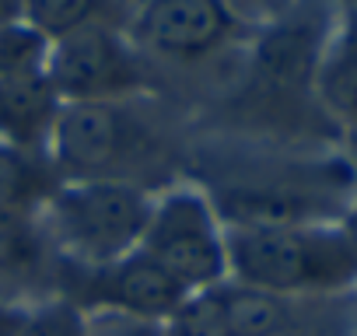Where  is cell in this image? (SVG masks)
Returning <instances> with one entry per match:
<instances>
[{"mask_svg": "<svg viewBox=\"0 0 357 336\" xmlns=\"http://www.w3.org/2000/svg\"><path fill=\"white\" fill-rule=\"evenodd\" d=\"M140 252H147L190 294L228 280L225 224L218 221L211 200L197 190H172L154 200Z\"/></svg>", "mask_w": 357, "mask_h": 336, "instance_id": "277c9868", "label": "cell"}, {"mask_svg": "<svg viewBox=\"0 0 357 336\" xmlns=\"http://www.w3.org/2000/svg\"><path fill=\"white\" fill-rule=\"evenodd\" d=\"M154 200L130 183H60L39 207L56 259L70 266H109L140 249Z\"/></svg>", "mask_w": 357, "mask_h": 336, "instance_id": "3957f363", "label": "cell"}, {"mask_svg": "<svg viewBox=\"0 0 357 336\" xmlns=\"http://www.w3.org/2000/svg\"><path fill=\"white\" fill-rule=\"evenodd\" d=\"M221 294V329L225 336H294L298 308L291 298L256 291L235 280L218 287Z\"/></svg>", "mask_w": 357, "mask_h": 336, "instance_id": "30bf717a", "label": "cell"}, {"mask_svg": "<svg viewBox=\"0 0 357 336\" xmlns=\"http://www.w3.org/2000/svg\"><path fill=\"white\" fill-rule=\"evenodd\" d=\"M63 98L46 74L0 77V144L46 154Z\"/></svg>", "mask_w": 357, "mask_h": 336, "instance_id": "ba28073f", "label": "cell"}, {"mask_svg": "<svg viewBox=\"0 0 357 336\" xmlns=\"http://www.w3.org/2000/svg\"><path fill=\"white\" fill-rule=\"evenodd\" d=\"M340 231H343V238H347V245H350V252L357 256V207L350 211V217H347V224H343Z\"/></svg>", "mask_w": 357, "mask_h": 336, "instance_id": "7402d4cb", "label": "cell"}, {"mask_svg": "<svg viewBox=\"0 0 357 336\" xmlns=\"http://www.w3.org/2000/svg\"><path fill=\"white\" fill-rule=\"evenodd\" d=\"M22 18V0H0V25H11Z\"/></svg>", "mask_w": 357, "mask_h": 336, "instance_id": "44dd1931", "label": "cell"}, {"mask_svg": "<svg viewBox=\"0 0 357 336\" xmlns=\"http://www.w3.org/2000/svg\"><path fill=\"white\" fill-rule=\"evenodd\" d=\"M53 43L32 29L25 18L0 25V77H32L46 74Z\"/></svg>", "mask_w": 357, "mask_h": 336, "instance_id": "9a60e30c", "label": "cell"}, {"mask_svg": "<svg viewBox=\"0 0 357 336\" xmlns=\"http://www.w3.org/2000/svg\"><path fill=\"white\" fill-rule=\"evenodd\" d=\"M63 266L77 273L81 280H63L67 294L60 298L74 301L77 308H91V312H119V315H133L147 322H165L190 294L172 273H165L140 249L109 266H95V270L70 266V263Z\"/></svg>", "mask_w": 357, "mask_h": 336, "instance_id": "8992f818", "label": "cell"}, {"mask_svg": "<svg viewBox=\"0 0 357 336\" xmlns=\"http://www.w3.org/2000/svg\"><path fill=\"white\" fill-rule=\"evenodd\" d=\"M46 77L63 105L126 102L144 88V60L123 29H84L53 43Z\"/></svg>", "mask_w": 357, "mask_h": 336, "instance_id": "5b68a950", "label": "cell"}, {"mask_svg": "<svg viewBox=\"0 0 357 336\" xmlns=\"http://www.w3.org/2000/svg\"><path fill=\"white\" fill-rule=\"evenodd\" d=\"M25 312H29L25 305H15L8 298H0V336H15L25 322Z\"/></svg>", "mask_w": 357, "mask_h": 336, "instance_id": "ffe728a7", "label": "cell"}, {"mask_svg": "<svg viewBox=\"0 0 357 336\" xmlns=\"http://www.w3.org/2000/svg\"><path fill=\"white\" fill-rule=\"evenodd\" d=\"M228 11L235 18H252V22H266V18H284L298 0H225Z\"/></svg>", "mask_w": 357, "mask_h": 336, "instance_id": "d6986e66", "label": "cell"}, {"mask_svg": "<svg viewBox=\"0 0 357 336\" xmlns=\"http://www.w3.org/2000/svg\"><path fill=\"white\" fill-rule=\"evenodd\" d=\"M50 263H56V252L46 242L39 214L0 211V298L11 301V287L29 291L36 280H43Z\"/></svg>", "mask_w": 357, "mask_h": 336, "instance_id": "9c48e42d", "label": "cell"}, {"mask_svg": "<svg viewBox=\"0 0 357 336\" xmlns=\"http://www.w3.org/2000/svg\"><path fill=\"white\" fill-rule=\"evenodd\" d=\"M15 336H88V312L67 298H50L25 312Z\"/></svg>", "mask_w": 357, "mask_h": 336, "instance_id": "e0dca14e", "label": "cell"}, {"mask_svg": "<svg viewBox=\"0 0 357 336\" xmlns=\"http://www.w3.org/2000/svg\"><path fill=\"white\" fill-rule=\"evenodd\" d=\"M130 25L140 49L178 63H197L231 43L238 18L225 0H144Z\"/></svg>", "mask_w": 357, "mask_h": 336, "instance_id": "52a82bcc", "label": "cell"}, {"mask_svg": "<svg viewBox=\"0 0 357 336\" xmlns=\"http://www.w3.org/2000/svg\"><path fill=\"white\" fill-rule=\"evenodd\" d=\"M60 183H130L165 158L161 133L130 102H70L46 147Z\"/></svg>", "mask_w": 357, "mask_h": 336, "instance_id": "7a4b0ae2", "label": "cell"}, {"mask_svg": "<svg viewBox=\"0 0 357 336\" xmlns=\"http://www.w3.org/2000/svg\"><path fill=\"white\" fill-rule=\"evenodd\" d=\"M319 95L350 126H357V22L326 49L319 63Z\"/></svg>", "mask_w": 357, "mask_h": 336, "instance_id": "5bb4252c", "label": "cell"}, {"mask_svg": "<svg viewBox=\"0 0 357 336\" xmlns=\"http://www.w3.org/2000/svg\"><path fill=\"white\" fill-rule=\"evenodd\" d=\"M221 287V284H218ZM218 287H207V291H193L183 298L161 326H165V336H225L221 329V294Z\"/></svg>", "mask_w": 357, "mask_h": 336, "instance_id": "2e32d148", "label": "cell"}, {"mask_svg": "<svg viewBox=\"0 0 357 336\" xmlns=\"http://www.w3.org/2000/svg\"><path fill=\"white\" fill-rule=\"evenodd\" d=\"M88 336H165V326L119 312H88Z\"/></svg>", "mask_w": 357, "mask_h": 336, "instance_id": "ac0fdd59", "label": "cell"}, {"mask_svg": "<svg viewBox=\"0 0 357 336\" xmlns=\"http://www.w3.org/2000/svg\"><path fill=\"white\" fill-rule=\"evenodd\" d=\"M315 63H319V56H315V43L308 36V22L301 25V22L277 18L256 49L252 77L270 91H284V88L301 84Z\"/></svg>", "mask_w": 357, "mask_h": 336, "instance_id": "8fae6325", "label": "cell"}, {"mask_svg": "<svg viewBox=\"0 0 357 336\" xmlns=\"http://www.w3.org/2000/svg\"><path fill=\"white\" fill-rule=\"evenodd\" d=\"M22 18L50 43H60L84 29H123L133 11L119 0H22Z\"/></svg>", "mask_w": 357, "mask_h": 336, "instance_id": "7c38bea8", "label": "cell"}, {"mask_svg": "<svg viewBox=\"0 0 357 336\" xmlns=\"http://www.w3.org/2000/svg\"><path fill=\"white\" fill-rule=\"evenodd\" d=\"M60 176L50 154H29L0 144V211L39 214V207L53 197Z\"/></svg>", "mask_w": 357, "mask_h": 336, "instance_id": "4fadbf2b", "label": "cell"}, {"mask_svg": "<svg viewBox=\"0 0 357 336\" xmlns=\"http://www.w3.org/2000/svg\"><path fill=\"white\" fill-rule=\"evenodd\" d=\"M119 4H123V8H130V11H137V8L144 4V0H119Z\"/></svg>", "mask_w": 357, "mask_h": 336, "instance_id": "603a6c76", "label": "cell"}, {"mask_svg": "<svg viewBox=\"0 0 357 336\" xmlns=\"http://www.w3.org/2000/svg\"><path fill=\"white\" fill-rule=\"evenodd\" d=\"M228 280L280 298L340 291L357 280V256L340 228L277 224L225 228Z\"/></svg>", "mask_w": 357, "mask_h": 336, "instance_id": "6da1fadb", "label": "cell"}]
</instances>
